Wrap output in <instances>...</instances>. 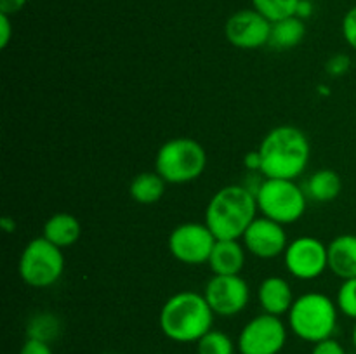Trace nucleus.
I'll list each match as a JSON object with an SVG mask.
<instances>
[{"label": "nucleus", "mask_w": 356, "mask_h": 354, "mask_svg": "<svg viewBox=\"0 0 356 354\" xmlns=\"http://www.w3.org/2000/svg\"><path fill=\"white\" fill-rule=\"evenodd\" d=\"M197 354H235V342L221 330H209L197 342Z\"/></svg>", "instance_id": "nucleus-22"}, {"label": "nucleus", "mask_w": 356, "mask_h": 354, "mask_svg": "<svg viewBox=\"0 0 356 354\" xmlns=\"http://www.w3.org/2000/svg\"><path fill=\"white\" fill-rule=\"evenodd\" d=\"M257 212L256 194L243 184H229L211 198L204 222L218 239H242Z\"/></svg>", "instance_id": "nucleus-3"}, {"label": "nucleus", "mask_w": 356, "mask_h": 354, "mask_svg": "<svg viewBox=\"0 0 356 354\" xmlns=\"http://www.w3.org/2000/svg\"><path fill=\"white\" fill-rule=\"evenodd\" d=\"M257 151L261 155V174L264 177L296 180L308 167L312 146L301 128L278 125L264 135Z\"/></svg>", "instance_id": "nucleus-1"}, {"label": "nucleus", "mask_w": 356, "mask_h": 354, "mask_svg": "<svg viewBox=\"0 0 356 354\" xmlns=\"http://www.w3.org/2000/svg\"><path fill=\"white\" fill-rule=\"evenodd\" d=\"M214 311L204 294L184 290L165 301L159 314V325L163 335L172 342H198L214 325Z\"/></svg>", "instance_id": "nucleus-2"}, {"label": "nucleus", "mask_w": 356, "mask_h": 354, "mask_svg": "<svg viewBox=\"0 0 356 354\" xmlns=\"http://www.w3.org/2000/svg\"><path fill=\"white\" fill-rule=\"evenodd\" d=\"M284 264L289 274L298 280H316L329 269V250L315 236H299L289 242L284 252Z\"/></svg>", "instance_id": "nucleus-10"}, {"label": "nucleus", "mask_w": 356, "mask_h": 354, "mask_svg": "<svg viewBox=\"0 0 356 354\" xmlns=\"http://www.w3.org/2000/svg\"><path fill=\"white\" fill-rule=\"evenodd\" d=\"M287 318L289 328L298 339L316 344L334 335L339 319V307L329 295L308 292L296 298Z\"/></svg>", "instance_id": "nucleus-4"}, {"label": "nucleus", "mask_w": 356, "mask_h": 354, "mask_svg": "<svg viewBox=\"0 0 356 354\" xmlns=\"http://www.w3.org/2000/svg\"><path fill=\"white\" fill-rule=\"evenodd\" d=\"M299 0H252V7L271 23L296 16Z\"/></svg>", "instance_id": "nucleus-23"}, {"label": "nucleus", "mask_w": 356, "mask_h": 354, "mask_svg": "<svg viewBox=\"0 0 356 354\" xmlns=\"http://www.w3.org/2000/svg\"><path fill=\"white\" fill-rule=\"evenodd\" d=\"M242 243L247 252L252 253L257 259H275L278 255H284L289 239L284 224H278L261 215L254 219L252 224L243 233Z\"/></svg>", "instance_id": "nucleus-13"}, {"label": "nucleus", "mask_w": 356, "mask_h": 354, "mask_svg": "<svg viewBox=\"0 0 356 354\" xmlns=\"http://www.w3.org/2000/svg\"><path fill=\"white\" fill-rule=\"evenodd\" d=\"M61 333V323L59 318L52 312H38V314L31 316L30 321L26 325V337L28 339L44 340V342L51 344L56 340Z\"/></svg>", "instance_id": "nucleus-21"}, {"label": "nucleus", "mask_w": 356, "mask_h": 354, "mask_svg": "<svg viewBox=\"0 0 356 354\" xmlns=\"http://www.w3.org/2000/svg\"><path fill=\"white\" fill-rule=\"evenodd\" d=\"M0 226H2V229L6 233H13L14 229H16V222H14L10 217H2V221H0Z\"/></svg>", "instance_id": "nucleus-33"}, {"label": "nucleus", "mask_w": 356, "mask_h": 354, "mask_svg": "<svg viewBox=\"0 0 356 354\" xmlns=\"http://www.w3.org/2000/svg\"><path fill=\"white\" fill-rule=\"evenodd\" d=\"M302 189H305L306 196L309 200L327 203V201H332L339 196L341 189H343V180H341L337 172L330 169H323L312 174L305 186H302Z\"/></svg>", "instance_id": "nucleus-18"}, {"label": "nucleus", "mask_w": 356, "mask_h": 354, "mask_svg": "<svg viewBox=\"0 0 356 354\" xmlns=\"http://www.w3.org/2000/svg\"><path fill=\"white\" fill-rule=\"evenodd\" d=\"M336 304L339 312L356 321V278L343 280L336 295Z\"/></svg>", "instance_id": "nucleus-24"}, {"label": "nucleus", "mask_w": 356, "mask_h": 354, "mask_svg": "<svg viewBox=\"0 0 356 354\" xmlns=\"http://www.w3.org/2000/svg\"><path fill=\"white\" fill-rule=\"evenodd\" d=\"M167 183L159 172H143L132 179L129 193L139 205H153L163 196Z\"/></svg>", "instance_id": "nucleus-20"}, {"label": "nucleus", "mask_w": 356, "mask_h": 354, "mask_svg": "<svg viewBox=\"0 0 356 354\" xmlns=\"http://www.w3.org/2000/svg\"><path fill=\"white\" fill-rule=\"evenodd\" d=\"M216 238L205 222H184L172 229L167 239L170 255L186 266H202L209 262Z\"/></svg>", "instance_id": "nucleus-9"}, {"label": "nucleus", "mask_w": 356, "mask_h": 354, "mask_svg": "<svg viewBox=\"0 0 356 354\" xmlns=\"http://www.w3.org/2000/svg\"><path fill=\"white\" fill-rule=\"evenodd\" d=\"M296 297L291 283L282 276H268L257 288V302L263 312L273 316L289 314Z\"/></svg>", "instance_id": "nucleus-14"}, {"label": "nucleus", "mask_w": 356, "mask_h": 354, "mask_svg": "<svg viewBox=\"0 0 356 354\" xmlns=\"http://www.w3.org/2000/svg\"><path fill=\"white\" fill-rule=\"evenodd\" d=\"M329 269L341 280L356 278V235H339L327 245Z\"/></svg>", "instance_id": "nucleus-16"}, {"label": "nucleus", "mask_w": 356, "mask_h": 354, "mask_svg": "<svg viewBox=\"0 0 356 354\" xmlns=\"http://www.w3.org/2000/svg\"><path fill=\"white\" fill-rule=\"evenodd\" d=\"M306 37V24L301 17L291 16L271 23L270 44L273 49L287 51L301 44Z\"/></svg>", "instance_id": "nucleus-19"}, {"label": "nucleus", "mask_w": 356, "mask_h": 354, "mask_svg": "<svg viewBox=\"0 0 356 354\" xmlns=\"http://www.w3.org/2000/svg\"><path fill=\"white\" fill-rule=\"evenodd\" d=\"M351 68V58L346 54H336L327 61L325 71L327 75L332 76V78H337V76H343L350 71Z\"/></svg>", "instance_id": "nucleus-25"}, {"label": "nucleus", "mask_w": 356, "mask_h": 354, "mask_svg": "<svg viewBox=\"0 0 356 354\" xmlns=\"http://www.w3.org/2000/svg\"><path fill=\"white\" fill-rule=\"evenodd\" d=\"M204 297L216 316L233 318L249 304L250 288L240 274H214L205 285Z\"/></svg>", "instance_id": "nucleus-11"}, {"label": "nucleus", "mask_w": 356, "mask_h": 354, "mask_svg": "<svg viewBox=\"0 0 356 354\" xmlns=\"http://www.w3.org/2000/svg\"><path fill=\"white\" fill-rule=\"evenodd\" d=\"M26 2L28 0H0V12L7 14V16H14L26 6Z\"/></svg>", "instance_id": "nucleus-30"}, {"label": "nucleus", "mask_w": 356, "mask_h": 354, "mask_svg": "<svg viewBox=\"0 0 356 354\" xmlns=\"http://www.w3.org/2000/svg\"><path fill=\"white\" fill-rule=\"evenodd\" d=\"M312 14H313V2H312V0H299L298 10H296V16L301 17V19L305 21V19H308Z\"/></svg>", "instance_id": "nucleus-32"}, {"label": "nucleus", "mask_w": 356, "mask_h": 354, "mask_svg": "<svg viewBox=\"0 0 356 354\" xmlns=\"http://www.w3.org/2000/svg\"><path fill=\"white\" fill-rule=\"evenodd\" d=\"M19 276L28 287L47 288L52 287L65 271L63 248L52 245L44 236L33 238L24 245L17 264Z\"/></svg>", "instance_id": "nucleus-7"}, {"label": "nucleus", "mask_w": 356, "mask_h": 354, "mask_svg": "<svg viewBox=\"0 0 356 354\" xmlns=\"http://www.w3.org/2000/svg\"><path fill=\"white\" fill-rule=\"evenodd\" d=\"M80 235H82V226H80L79 219L68 212L51 215L45 221L44 233H42L45 239H49L52 245L59 246V248H68V246L75 245Z\"/></svg>", "instance_id": "nucleus-17"}, {"label": "nucleus", "mask_w": 356, "mask_h": 354, "mask_svg": "<svg viewBox=\"0 0 356 354\" xmlns=\"http://www.w3.org/2000/svg\"><path fill=\"white\" fill-rule=\"evenodd\" d=\"M312 354H346V349H344L343 344H341L339 340L330 337V339L320 340V342L313 344Z\"/></svg>", "instance_id": "nucleus-27"}, {"label": "nucleus", "mask_w": 356, "mask_h": 354, "mask_svg": "<svg viewBox=\"0 0 356 354\" xmlns=\"http://www.w3.org/2000/svg\"><path fill=\"white\" fill-rule=\"evenodd\" d=\"M10 37H13V23L10 16L0 12V47L6 49L9 45Z\"/></svg>", "instance_id": "nucleus-29"}, {"label": "nucleus", "mask_w": 356, "mask_h": 354, "mask_svg": "<svg viewBox=\"0 0 356 354\" xmlns=\"http://www.w3.org/2000/svg\"><path fill=\"white\" fill-rule=\"evenodd\" d=\"M245 252L240 239H218L207 264L214 274H240L245 266Z\"/></svg>", "instance_id": "nucleus-15"}, {"label": "nucleus", "mask_w": 356, "mask_h": 354, "mask_svg": "<svg viewBox=\"0 0 356 354\" xmlns=\"http://www.w3.org/2000/svg\"><path fill=\"white\" fill-rule=\"evenodd\" d=\"M243 163H245V169L249 170V172H261V155H259V151L256 149V151L247 153Z\"/></svg>", "instance_id": "nucleus-31"}, {"label": "nucleus", "mask_w": 356, "mask_h": 354, "mask_svg": "<svg viewBox=\"0 0 356 354\" xmlns=\"http://www.w3.org/2000/svg\"><path fill=\"white\" fill-rule=\"evenodd\" d=\"M351 340H353V347L356 351V321H355V326H353V332H351Z\"/></svg>", "instance_id": "nucleus-34"}, {"label": "nucleus", "mask_w": 356, "mask_h": 354, "mask_svg": "<svg viewBox=\"0 0 356 354\" xmlns=\"http://www.w3.org/2000/svg\"><path fill=\"white\" fill-rule=\"evenodd\" d=\"M287 344V326L280 316H254L240 330L236 349L240 354H280Z\"/></svg>", "instance_id": "nucleus-8"}, {"label": "nucleus", "mask_w": 356, "mask_h": 354, "mask_svg": "<svg viewBox=\"0 0 356 354\" xmlns=\"http://www.w3.org/2000/svg\"><path fill=\"white\" fill-rule=\"evenodd\" d=\"M19 354H54L51 344L44 342V340L37 339H28L24 340V344L21 346Z\"/></svg>", "instance_id": "nucleus-28"}, {"label": "nucleus", "mask_w": 356, "mask_h": 354, "mask_svg": "<svg viewBox=\"0 0 356 354\" xmlns=\"http://www.w3.org/2000/svg\"><path fill=\"white\" fill-rule=\"evenodd\" d=\"M341 30H343V37L344 40H346V44L350 45L353 51H356V6L351 7V9L344 14Z\"/></svg>", "instance_id": "nucleus-26"}, {"label": "nucleus", "mask_w": 356, "mask_h": 354, "mask_svg": "<svg viewBox=\"0 0 356 354\" xmlns=\"http://www.w3.org/2000/svg\"><path fill=\"white\" fill-rule=\"evenodd\" d=\"M271 21L256 9H240L228 17L225 35L236 49H259L270 44Z\"/></svg>", "instance_id": "nucleus-12"}, {"label": "nucleus", "mask_w": 356, "mask_h": 354, "mask_svg": "<svg viewBox=\"0 0 356 354\" xmlns=\"http://www.w3.org/2000/svg\"><path fill=\"white\" fill-rule=\"evenodd\" d=\"M207 167L204 146L191 137H174L163 142L155 156V172L167 184H186L197 180Z\"/></svg>", "instance_id": "nucleus-5"}, {"label": "nucleus", "mask_w": 356, "mask_h": 354, "mask_svg": "<svg viewBox=\"0 0 356 354\" xmlns=\"http://www.w3.org/2000/svg\"><path fill=\"white\" fill-rule=\"evenodd\" d=\"M257 210L261 215L278 222V224H294L305 215L306 196L302 186L291 179H268L256 191Z\"/></svg>", "instance_id": "nucleus-6"}]
</instances>
